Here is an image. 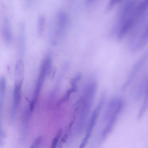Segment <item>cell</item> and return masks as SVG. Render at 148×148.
Listing matches in <instances>:
<instances>
[{"mask_svg": "<svg viewBox=\"0 0 148 148\" xmlns=\"http://www.w3.org/2000/svg\"><path fill=\"white\" fill-rule=\"evenodd\" d=\"M123 106L122 100L116 98H113L109 102L103 116L104 121L109 120L111 117L115 114H119Z\"/></svg>", "mask_w": 148, "mask_h": 148, "instance_id": "obj_1", "label": "cell"}, {"mask_svg": "<svg viewBox=\"0 0 148 148\" xmlns=\"http://www.w3.org/2000/svg\"><path fill=\"white\" fill-rule=\"evenodd\" d=\"M51 58L49 56H46L43 60L40 67V73L34 97L36 98L37 99L38 97L46 74L51 68Z\"/></svg>", "mask_w": 148, "mask_h": 148, "instance_id": "obj_2", "label": "cell"}, {"mask_svg": "<svg viewBox=\"0 0 148 148\" xmlns=\"http://www.w3.org/2000/svg\"><path fill=\"white\" fill-rule=\"evenodd\" d=\"M147 56V55L146 54L143 55L136 62L127 79L122 87L121 89L122 91L125 90L132 82L136 77V75L144 63Z\"/></svg>", "mask_w": 148, "mask_h": 148, "instance_id": "obj_3", "label": "cell"}, {"mask_svg": "<svg viewBox=\"0 0 148 148\" xmlns=\"http://www.w3.org/2000/svg\"><path fill=\"white\" fill-rule=\"evenodd\" d=\"M22 84L16 83L15 84L13 95V116L14 115L20 102Z\"/></svg>", "mask_w": 148, "mask_h": 148, "instance_id": "obj_4", "label": "cell"}, {"mask_svg": "<svg viewBox=\"0 0 148 148\" xmlns=\"http://www.w3.org/2000/svg\"><path fill=\"white\" fill-rule=\"evenodd\" d=\"M57 18L58 28V33L59 34H62L67 24V16L65 12L59 11L57 13Z\"/></svg>", "mask_w": 148, "mask_h": 148, "instance_id": "obj_5", "label": "cell"}, {"mask_svg": "<svg viewBox=\"0 0 148 148\" xmlns=\"http://www.w3.org/2000/svg\"><path fill=\"white\" fill-rule=\"evenodd\" d=\"M147 89L148 77L147 76L144 77L139 83L135 96V100L136 101H138L140 99Z\"/></svg>", "mask_w": 148, "mask_h": 148, "instance_id": "obj_6", "label": "cell"}, {"mask_svg": "<svg viewBox=\"0 0 148 148\" xmlns=\"http://www.w3.org/2000/svg\"><path fill=\"white\" fill-rule=\"evenodd\" d=\"M24 68V64L21 60H19L17 62L15 68V75L16 81L15 83L22 82V75Z\"/></svg>", "mask_w": 148, "mask_h": 148, "instance_id": "obj_7", "label": "cell"}, {"mask_svg": "<svg viewBox=\"0 0 148 148\" xmlns=\"http://www.w3.org/2000/svg\"><path fill=\"white\" fill-rule=\"evenodd\" d=\"M118 115V114H114L109 119L108 125L104 129L102 133V136L103 137L111 132Z\"/></svg>", "mask_w": 148, "mask_h": 148, "instance_id": "obj_8", "label": "cell"}, {"mask_svg": "<svg viewBox=\"0 0 148 148\" xmlns=\"http://www.w3.org/2000/svg\"><path fill=\"white\" fill-rule=\"evenodd\" d=\"M45 21V17L43 15H40L38 17L37 22V33L39 37L42 36L44 29Z\"/></svg>", "mask_w": 148, "mask_h": 148, "instance_id": "obj_9", "label": "cell"}, {"mask_svg": "<svg viewBox=\"0 0 148 148\" xmlns=\"http://www.w3.org/2000/svg\"><path fill=\"white\" fill-rule=\"evenodd\" d=\"M148 90H147L144 94V99L141 107L138 112L137 115V119H140L143 117L147 108L148 104Z\"/></svg>", "mask_w": 148, "mask_h": 148, "instance_id": "obj_10", "label": "cell"}, {"mask_svg": "<svg viewBox=\"0 0 148 148\" xmlns=\"http://www.w3.org/2000/svg\"><path fill=\"white\" fill-rule=\"evenodd\" d=\"M62 128H60L58 130L55 137L53 140L50 148H56L57 146L58 140L62 134Z\"/></svg>", "mask_w": 148, "mask_h": 148, "instance_id": "obj_11", "label": "cell"}, {"mask_svg": "<svg viewBox=\"0 0 148 148\" xmlns=\"http://www.w3.org/2000/svg\"><path fill=\"white\" fill-rule=\"evenodd\" d=\"M6 86V81L4 77H2L0 79V97L3 98Z\"/></svg>", "mask_w": 148, "mask_h": 148, "instance_id": "obj_12", "label": "cell"}, {"mask_svg": "<svg viewBox=\"0 0 148 148\" xmlns=\"http://www.w3.org/2000/svg\"><path fill=\"white\" fill-rule=\"evenodd\" d=\"M3 98H0V137L2 138L5 137V135L3 131L1 125V112L3 103Z\"/></svg>", "mask_w": 148, "mask_h": 148, "instance_id": "obj_13", "label": "cell"}, {"mask_svg": "<svg viewBox=\"0 0 148 148\" xmlns=\"http://www.w3.org/2000/svg\"><path fill=\"white\" fill-rule=\"evenodd\" d=\"M68 131L66 130V131L60 141L58 143L57 148H62L63 145L66 142L68 137Z\"/></svg>", "mask_w": 148, "mask_h": 148, "instance_id": "obj_14", "label": "cell"}, {"mask_svg": "<svg viewBox=\"0 0 148 148\" xmlns=\"http://www.w3.org/2000/svg\"><path fill=\"white\" fill-rule=\"evenodd\" d=\"M121 1V0H116L110 1L107 6L106 12H108L110 11L116 4L120 3Z\"/></svg>", "mask_w": 148, "mask_h": 148, "instance_id": "obj_15", "label": "cell"}, {"mask_svg": "<svg viewBox=\"0 0 148 148\" xmlns=\"http://www.w3.org/2000/svg\"><path fill=\"white\" fill-rule=\"evenodd\" d=\"M42 138L39 136L36 138L33 141L29 148H38L41 141Z\"/></svg>", "mask_w": 148, "mask_h": 148, "instance_id": "obj_16", "label": "cell"}, {"mask_svg": "<svg viewBox=\"0 0 148 148\" xmlns=\"http://www.w3.org/2000/svg\"><path fill=\"white\" fill-rule=\"evenodd\" d=\"M81 77V74L80 73H78L76 76L72 79L71 82V84L72 86L75 85L76 83L80 79Z\"/></svg>", "mask_w": 148, "mask_h": 148, "instance_id": "obj_17", "label": "cell"}, {"mask_svg": "<svg viewBox=\"0 0 148 148\" xmlns=\"http://www.w3.org/2000/svg\"><path fill=\"white\" fill-rule=\"evenodd\" d=\"M88 139L89 138L85 136L83 138L78 148H84L87 143Z\"/></svg>", "mask_w": 148, "mask_h": 148, "instance_id": "obj_18", "label": "cell"}, {"mask_svg": "<svg viewBox=\"0 0 148 148\" xmlns=\"http://www.w3.org/2000/svg\"><path fill=\"white\" fill-rule=\"evenodd\" d=\"M3 141L1 138L0 137V146L2 147L3 145Z\"/></svg>", "mask_w": 148, "mask_h": 148, "instance_id": "obj_19", "label": "cell"}]
</instances>
